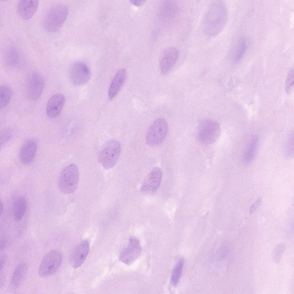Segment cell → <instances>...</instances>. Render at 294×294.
<instances>
[{
    "instance_id": "25",
    "label": "cell",
    "mask_w": 294,
    "mask_h": 294,
    "mask_svg": "<svg viewBox=\"0 0 294 294\" xmlns=\"http://www.w3.org/2000/svg\"><path fill=\"white\" fill-rule=\"evenodd\" d=\"M285 248L284 244L280 243L274 248L272 254V259L276 263H279L282 258Z\"/></svg>"
},
{
    "instance_id": "11",
    "label": "cell",
    "mask_w": 294,
    "mask_h": 294,
    "mask_svg": "<svg viewBox=\"0 0 294 294\" xmlns=\"http://www.w3.org/2000/svg\"><path fill=\"white\" fill-rule=\"evenodd\" d=\"M70 75L73 83L76 85H80L88 81L90 77V73L86 64L82 62H78L73 65Z\"/></svg>"
},
{
    "instance_id": "4",
    "label": "cell",
    "mask_w": 294,
    "mask_h": 294,
    "mask_svg": "<svg viewBox=\"0 0 294 294\" xmlns=\"http://www.w3.org/2000/svg\"><path fill=\"white\" fill-rule=\"evenodd\" d=\"M120 143L116 140H111L106 142L102 147L99 156V161L106 169L113 167L118 160L121 152Z\"/></svg>"
},
{
    "instance_id": "13",
    "label": "cell",
    "mask_w": 294,
    "mask_h": 294,
    "mask_svg": "<svg viewBox=\"0 0 294 294\" xmlns=\"http://www.w3.org/2000/svg\"><path fill=\"white\" fill-rule=\"evenodd\" d=\"M162 177L160 168L155 167L146 177L141 188L143 192H154L159 187Z\"/></svg>"
},
{
    "instance_id": "7",
    "label": "cell",
    "mask_w": 294,
    "mask_h": 294,
    "mask_svg": "<svg viewBox=\"0 0 294 294\" xmlns=\"http://www.w3.org/2000/svg\"><path fill=\"white\" fill-rule=\"evenodd\" d=\"M62 261V255L59 251L56 249L50 251L42 260L39 267V274L42 277L53 274L59 268Z\"/></svg>"
},
{
    "instance_id": "22",
    "label": "cell",
    "mask_w": 294,
    "mask_h": 294,
    "mask_svg": "<svg viewBox=\"0 0 294 294\" xmlns=\"http://www.w3.org/2000/svg\"><path fill=\"white\" fill-rule=\"evenodd\" d=\"M258 137H253L249 142L244 154L243 158V163L249 164L253 160L256 154L258 144Z\"/></svg>"
},
{
    "instance_id": "15",
    "label": "cell",
    "mask_w": 294,
    "mask_h": 294,
    "mask_svg": "<svg viewBox=\"0 0 294 294\" xmlns=\"http://www.w3.org/2000/svg\"><path fill=\"white\" fill-rule=\"evenodd\" d=\"M65 97L61 94H57L49 99L47 103L46 112L48 116L53 118L60 113L65 102Z\"/></svg>"
},
{
    "instance_id": "5",
    "label": "cell",
    "mask_w": 294,
    "mask_h": 294,
    "mask_svg": "<svg viewBox=\"0 0 294 294\" xmlns=\"http://www.w3.org/2000/svg\"><path fill=\"white\" fill-rule=\"evenodd\" d=\"M168 125L164 118H158L151 124L147 132L146 143L150 147H155L160 144L167 136Z\"/></svg>"
},
{
    "instance_id": "6",
    "label": "cell",
    "mask_w": 294,
    "mask_h": 294,
    "mask_svg": "<svg viewBox=\"0 0 294 294\" xmlns=\"http://www.w3.org/2000/svg\"><path fill=\"white\" fill-rule=\"evenodd\" d=\"M221 128L218 123L211 119L204 121L198 129V136L200 142L206 145L212 144L219 139Z\"/></svg>"
},
{
    "instance_id": "12",
    "label": "cell",
    "mask_w": 294,
    "mask_h": 294,
    "mask_svg": "<svg viewBox=\"0 0 294 294\" xmlns=\"http://www.w3.org/2000/svg\"><path fill=\"white\" fill-rule=\"evenodd\" d=\"M89 250V242L86 240L82 241L74 248L70 257L71 264L74 268H76L83 264Z\"/></svg>"
},
{
    "instance_id": "21",
    "label": "cell",
    "mask_w": 294,
    "mask_h": 294,
    "mask_svg": "<svg viewBox=\"0 0 294 294\" xmlns=\"http://www.w3.org/2000/svg\"><path fill=\"white\" fill-rule=\"evenodd\" d=\"M13 206L14 218L17 221H20L23 218L26 210V201L23 197L19 196L15 199Z\"/></svg>"
},
{
    "instance_id": "14",
    "label": "cell",
    "mask_w": 294,
    "mask_h": 294,
    "mask_svg": "<svg viewBox=\"0 0 294 294\" xmlns=\"http://www.w3.org/2000/svg\"><path fill=\"white\" fill-rule=\"evenodd\" d=\"M37 148V143L34 139H30L26 141L21 147L19 152V156L23 164H30L34 159Z\"/></svg>"
},
{
    "instance_id": "27",
    "label": "cell",
    "mask_w": 294,
    "mask_h": 294,
    "mask_svg": "<svg viewBox=\"0 0 294 294\" xmlns=\"http://www.w3.org/2000/svg\"><path fill=\"white\" fill-rule=\"evenodd\" d=\"M294 71L291 70L289 72L285 84V88L287 92H289L293 86Z\"/></svg>"
},
{
    "instance_id": "24",
    "label": "cell",
    "mask_w": 294,
    "mask_h": 294,
    "mask_svg": "<svg viewBox=\"0 0 294 294\" xmlns=\"http://www.w3.org/2000/svg\"><path fill=\"white\" fill-rule=\"evenodd\" d=\"M183 264V260L182 258L180 259L177 262L173 269L171 275V282L174 286L177 285L180 279Z\"/></svg>"
},
{
    "instance_id": "28",
    "label": "cell",
    "mask_w": 294,
    "mask_h": 294,
    "mask_svg": "<svg viewBox=\"0 0 294 294\" xmlns=\"http://www.w3.org/2000/svg\"><path fill=\"white\" fill-rule=\"evenodd\" d=\"M10 132L7 130H5L3 132L2 134L1 135V142L3 144L5 143L10 138Z\"/></svg>"
},
{
    "instance_id": "30",
    "label": "cell",
    "mask_w": 294,
    "mask_h": 294,
    "mask_svg": "<svg viewBox=\"0 0 294 294\" xmlns=\"http://www.w3.org/2000/svg\"><path fill=\"white\" fill-rule=\"evenodd\" d=\"M130 3L132 4L137 6H140L142 5L145 2V0H130Z\"/></svg>"
},
{
    "instance_id": "29",
    "label": "cell",
    "mask_w": 294,
    "mask_h": 294,
    "mask_svg": "<svg viewBox=\"0 0 294 294\" xmlns=\"http://www.w3.org/2000/svg\"><path fill=\"white\" fill-rule=\"evenodd\" d=\"M6 260V255L5 254H3L0 257V272H1L4 268Z\"/></svg>"
},
{
    "instance_id": "26",
    "label": "cell",
    "mask_w": 294,
    "mask_h": 294,
    "mask_svg": "<svg viewBox=\"0 0 294 294\" xmlns=\"http://www.w3.org/2000/svg\"><path fill=\"white\" fill-rule=\"evenodd\" d=\"M293 132H291L289 135L287 141L285 148V153L288 157L293 156Z\"/></svg>"
},
{
    "instance_id": "3",
    "label": "cell",
    "mask_w": 294,
    "mask_h": 294,
    "mask_svg": "<svg viewBox=\"0 0 294 294\" xmlns=\"http://www.w3.org/2000/svg\"><path fill=\"white\" fill-rule=\"evenodd\" d=\"M79 173L78 168L74 164L65 167L61 171L58 181V187L63 193L69 194L76 190L79 182Z\"/></svg>"
},
{
    "instance_id": "33",
    "label": "cell",
    "mask_w": 294,
    "mask_h": 294,
    "mask_svg": "<svg viewBox=\"0 0 294 294\" xmlns=\"http://www.w3.org/2000/svg\"><path fill=\"white\" fill-rule=\"evenodd\" d=\"M3 203L1 201L0 202V214H1L3 212Z\"/></svg>"
},
{
    "instance_id": "9",
    "label": "cell",
    "mask_w": 294,
    "mask_h": 294,
    "mask_svg": "<svg viewBox=\"0 0 294 294\" xmlns=\"http://www.w3.org/2000/svg\"><path fill=\"white\" fill-rule=\"evenodd\" d=\"M45 82L43 77L39 72L35 71L31 75L28 82V95L32 100H38L43 90Z\"/></svg>"
},
{
    "instance_id": "20",
    "label": "cell",
    "mask_w": 294,
    "mask_h": 294,
    "mask_svg": "<svg viewBox=\"0 0 294 294\" xmlns=\"http://www.w3.org/2000/svg\"><path fill=\"white\" fill-rule=\"evenodd\" d=\"M248 40L246 38H241L239 39L233 51L232 59L236 63L239 62L245 54L248 46Z\"/></svg>"
},
{
    "instance_id": "31",
    "label": "cell",
    "mask_w": 294,
    "mask_h": 294,
    "mask_svg": "<svg viewBox=\"0 0 294 294\" xmlns=\"http://www.w3.org/2000/svg\"><path fill=\"white\" fill-rule=\"evenodd\" d=\"M260 201L261 199L260 198L252 205L250 209V214H252L255 210L257 207L260 203Z\"/></svg>"
},
{
    "instance_id": "8",
    "label": "cell",
    "mask_w": 294,
    "mask_h": 294,
    "mask_svg": "<svg viewBox=\"0 0 294 294\" xmlns=\"http://www.w3.org/2000/svg\"><path fill=\"white\" fill-rule=\"evenodd\" d=\"M141 251L139 240L135 237H131L126 247L120 253L119 258L123 263L130 265L138 258Z\"/></svg>"
},
{
    "instance_id": "18",
    "label": "cell",
    "mask_w": 294,
    "mask_h": 294,
    "mask_svg": "<svg viewBox=\"0 0 294 294\" xmlns=\"http://www.w3.org/2000/svg\"><path fill=\"white\" fill-rule=\"evenodd\" d=\"M5 59L7 64L10 67H18L21 66L22 59L18 50L13 47H10L6 51Z\"/></svg>"
},
{
    "instance_id": "17",
    "label": "cell",
    "mask_w": 294,
    "mask_h": 294,
    "mask_svg": "<svg viewBox=\"0 0 294 294\" xmlns=\"http://www.w3.org/2000/svg\"><path fill=\"white\" fill-rule=\"evenodd\" d=\"M126 76L125 69H121L115 76L110 87L108 92L109 98L112 99L119 92L125 81Z\"/></svg>"
},
{
    "instance_id": "16",
    "label": "cell",
    "mask_w": 294,
    "mask_h": 294,
    "mask_svg": "<svg viewBox=\"0 0 294 294\" xmlns=\"http://www.w3.org/2000/svg\"><path fill=\"white\" fill-rule=\"evenodd\" d=\"M38 5L37 0H21L17 6L18 13L23 19H28L36 12Z\"/></svg>"
},
{
    "instance_id": "32",
    "label": "cell",
    "mask_w": 294,
    "mask_h": 294,
    "mask_svg": "<svg viewBox=\"0 0 294 294\" xmlns=\"http://www.w3.org/2000/svg\"><path fill=\"white\" fill-rule=\"evenodd\" d=\"M7 245V241L6 240L3 239H1L0 241V250H3L6 248Z\"/></svg>"
},
{
    "instance_id": "1",
    "label": "cell",
    "mask_w": 294,
    "mask_h": 294,
    "mask_svg": "<svg viewBox=\"0 0 294 294\" xmlns=\"http://www.w3.org/2000/svg\"><path fill=\"white\" fill-rule=\"evenodd\" d=\"M228 16L225 5L220 1L212 3L205 14L202 23V29L206 35L214 36L224 28Z\"/></svg>"
},
{
    "instance_id": "23",
    "label": "cell",
    "mask_w": 294,
    "mask_h": 294,
    "mask_svg": "<svg viewBox=\"0 0 294 294\" xmlns=\"http://www.w3.org/2000/svg\"><path fill=\"white\" fill-rule=\"evenodd\" d=\"M12 94L11 88L6 85H2L0 89V108L3 109L8 104Z\"/></svg>"
},
{
    "instance_id": "10",
    "label": "cell",
    "mask_w": 294,
    "mask_h": 294,
    "mask_svg": "<svg viewBox=\"0 0 294 294\" xmlns=\"http://www.w3.org/2000/svg\"><path fill=\"white\" fill-rule=\"evenodd\" d=\"M161 54L160 68L162 74H166L169 71L176 63L179 53L175 47H169L165 49Z\"/></svg>"
},
{
    "instance_id": "2",
    "label": "cell",
    "mask_w": 294,
    "mask_h": 294,
    "mask_svg": "<svg viewBox=\"0 0 294 294\" xmlns=\"http://www.w3.org/2000/svg\"><path fill=\"white\" fill-rule=\"evenodd\" d=\"M68 13V7L65 4L60 3L54 5L44 17L43 22L44 28L49 32L57 31L63 25Z\"/></svg>"
},
{
    "instance_id": "19",
    "label": "cell",
    "mask_w": 294,
    "mask_h": 294,
    "mask_svg": "<svg viewBox=\"0 0 294 294\" xmlns=\"http://www.w3.org/2000/svg\"><path fill=\"white\" fill-rule=\"evenodd\" d=\"M28 269L27 264L24 262L19 263L15 268L12 277L13 286L17 287L22 283L26 274Z\"/></svg>"
}]
</instances>
